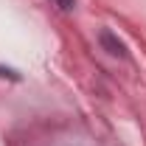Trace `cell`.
<instances>
[{
    "instance_id": "6da1fadb",
    "label": "cell",
    "mask_w": 146,
    "mask_h": 146,
    "mask_svg": "<svg viewBox=\"0 0 146 146\" xmlns=\"http://www.w3.org/2000/svg\"><path fill=\"white\" fill-rule=\"evenodd\" d=\"M98 42H101V48H104L107 54L121 56V59L127 56V45H124V42H121L118 36L112 34V31H101V34H98Z\"/></svg>"
},
{
    "instance_id": "7a4b0ae2",
    "label": "cell",
    "mask_w": 146,
    "mask_h": 146,
    "mask_svg": "<svg viewBox=\"0 0 146 146\" xmlns=\"http://www.w3.org/2000/svg\"><path fill=\"white\" fill-rule=\"evenodd\" d=\"M56 6H59L62 11H73V6H76V0H56Z\"/></svg>"
},
{
    "instance_id": "3957f363",
    "label": "cell",
    "mask_w": 146,
    "mask_h": 146,
    "mask_svg": "<svg viewBox=\"0 0 146 146\" xmlns=\"http://www.w3.org/2000/svg\"><path fill=\"white\" fill-rule=\"evenodd\" d=\"M0 76H9V79H17V73L9 70V68H0Z\"/></svg>"
}]
</instances>
